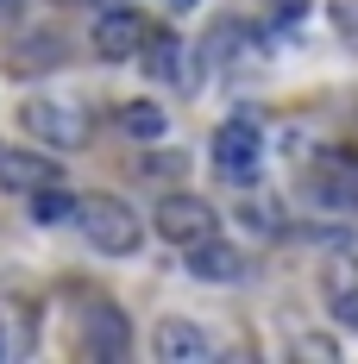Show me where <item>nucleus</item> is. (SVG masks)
Here are the masks:
<instances>
[{"label": "nucleus", "mask_w": 358, "mask_h": 364, "mask_svg": "<svg viewBox=\"0 0 358 364\" xmlns=\"http://www.w3.org/2000/svg\"><path fill=\"white\" fill-rule=\"evenodd\" d=\"M70 220L82 226V239H88L101 257H132L139 239H144L139 214H132L120 195H75V214Z\"/></svg>", "instance_id": "1"}, {"label": "nucleus", "mask_w": 358, "mask_h": 364, "mask_svg": "<svg viewBox=\"0 0 358 364\" xmlns=\"http://www.w3.org/2000/svg\"><path fill=\"white\" fill-rule=\"evenodd\" d=\"M214 170L233 188H251L264 176V132H258V119H226L214 132Z\"/></svg>", "instance_id": "2"}, {"label": "nucleus", "mask_w": 358, "mask_h": 364, "mask_svg": "<svg viewBox=\"0 0 358 364\" xmlns=\"http://www.w3.org/2000/svg\"><path fill=\"white\" fill-rule=\"evenodd\" d=\"M144 13L132 6V0H113V6H95V32H88V44H95V57L101 63H132L144 44Z\"/></svg>", "instance_id": "3"}, {"label": "nucleus", "mask_w": 358, "mask_h": 364, "mask_svg": "<svg viewBox=\"0 0 358 364\" xmlns=\"http://www.w3.org/2000/svg\"><path fill=\"white\" fill-rule=\"evenodd\" d=\"M19 126L32 132L38 145H51V151H82V145H88V119H82V107L51 101V95L26 101V107H19Z\"/></svg>", "instance_id": "4"}, {"label": "nucleus", "mask_w": 358, "mask_h": 364, "mask_svg": "<svg viewBox=\"0 0 358 364\" xmlns=\"http://www.w3.org/2000/svg\"><path fill=\"white\" fill-rule=\"evenodd\" d=\"M157 232L170 239V245H195V239H208V232H220V214L201 201V195H164L157 201Z\"/></svg>", "instance_id": "5"}, {"label": "nucleus", "mask_w": 358, "mask_h": 364, "mask_svg": "<svg viewBox=\"0 0 358 364\" xmlns=\"http://www.w3.org/2000/svg\"><path fill=\"white\" fill-rule=\"evenodd\" d=\"M315 201L327 214H358V151H327L315 164Z\"/></svg>", "instance_id": "6"}, {"label": "nucleus", "mask_w": 358, "mask_h": 364, "mask_svg": "<svg viewBox=\"0 0 358 364\" xmlns=\"http://www.w3.org/2000/svg\"><path fill=\"white\" fill-rule=\"evenodd\" d=\"M189 277L195 283H246V252L226 245L220 232H208V239L189 245Z\"/></svg>", "instance_id": "7"}, {"label": "nucleus", "mask_w": 358, "mask_h": 364, "mask_svg": "<svg viewBox=\"0 0 358 364\" xmlns=\"http://www.w3.org/2000/svg\"><path fill=\"white\" fill-rule=\"evenodd\" d=\"M151 352L164 364H201V358H214V339L195 327V321L170 314V321H157V333H151Z\"/></svg>", "instance_id": "8"}, {"label": "nucleus", "mask_w": 358, "mask_h": 364, "mask_svg": "<svg viewBox=\"0 0 358 364\" xmlns=\"http://www.w3.org/2000/svg\"><path fill=\"white\" fill-rule=\"evenodd\" d=\"M139 70L151 75V82H170V88H182V82H189V50H182V38H177V32H144Z\"/></svg>", "instance_id": "9"}, {"label": "nucleus", "mask_w": 358, "mask_h": 364, "mask_svg": "<svg viewBox=\"0 0 358 364\" xmlns=\"http://www.w3.org/2000/svg\"><path fill=\"white\" fill-rule=\"evenodd\" d=\"M44 182H63V164L38 157V151H0V188L32 195V188H44Z\"/></svg>", "instance_id": "10"}, {"label": "nucleus", "mask_w": 358, "mask_h": 364, "mask_svg": "<svg viewBox=\"0 0 358 364\" xmlns=\"http://www.w3.org/2000/svg\"><path fill=\"white\" fill-rule=\"evenodd\" d=\"M63 57H70V44L57 32H26L6 50V75H44V70H57Z\"/></svg>", "instance_id": "11"}, {"label": "nucleus", "mask_w": 358, "mask_h": 364, "mask_svg": "<svg viewBox=\"0 0 358 364\" xmlns=\"http://www.w3.org/2000/svg\"><path fill=\"white\" fill-rule=\"evenodd\" d=\"M82 346L95 352V358H126V346H132V333H126V314L120 308H88V321H82Z\"/></svg>", "instance_id": "12"}, {"label": "nucleus", "mask_w": 358, "mask_h": 364, "mask_svg": "<svg viewBox=\"0 0 358 364\" xmlns=\"http://www.w3.org/2000/svg\"><path fill=\"white\" fill-rule=\"evenodd\" d=\"M321 289H327V314L339 327H358V257H333Z\"/></svg>", "instance_id": "13"}, {"label": "nucleus", "mask_w": 358, "mask_h": 364, "mask_svg": "<svg viewBox=\"0 0 358 364\" xmlns=\"http://www.w3.org/2000/svg\"><path fill=\"white\" fill-rule=\"evenodd\" d=\"M258 50H264L258 32L239 26V19H226V26L208 32V63H220V70H226V63H233V70H239V63H258Z\"/></svg>", "instance_id": "14"}, {"label": "nucleus", "mask_w": 358, "mask_h": 364, "mask_svg": "<svg viewBox=\"0 0 358 364\" xmlns=\"http://www.w3.org/2000/svg\"><path fill=\"white\" fill-rule=\"evenodd\" d=\"M120 132H126V139H144V145H157V139L170 132V113L157 107V101H126V107H120Z\"/></svg>", "instance_id": "15"}, {"label": "nucleus", "mask_w": 358, "mask_h": 364, "mask_svg": "<svg viewBox=\"0 0 358 364\" xmlns=\"http://www.w3.org/2000/svg\"><path fill=\"white\" fill-rule=\"evenodd\" d=\"M26 201H32V226H63V220L75 214V195L63 188V182H44V188H32Z\"/></svg>", "instance_id": "16"}, {"label": "nucleus", "mask_w": 358, "mask_h": 364, "mask_svg": "<svg viewBox=\"0 0 358 364\" xmlns=\"http://www.w3.org/2000/svg\"><path fill=\"white\" fill-rule=\"evenodd\" d=\"M239 220H246L251 232H283V201H246Z\"/></svg>", "instance_id": "17"}, {"label": "nucleus", "mask_w": 358, "mask_h": 364, "mask_svg": "<svg viewBox=\"0 0 358 364\" xmlns=\"http://www.w3.org/2000/svg\"><path fill=\"white\" fill-rule=\"evenodd\" d=\"M182 151H151V157H139V176H157V182H170V176H182Z\"/></svg>", "instance_id": "18"}, {"label": "nucleus", "mask_w": 358, "mask_h": 364, "mask_svg": "<svg viewBox=\"0 0 358 364\" xmlns=\"http://www.w3.org/2000/svg\"><path fill=\"white\" fill-rule=\"evenodd\" d=\"M327 26L346 44H358V0H327Z\"/></svg>", "instance_id": "19"}, {"label": "nucleus", "mask_w": 358, "mask_h": 364, "mask_svg": "<svg viewBox=\"0 0 358 364\" xmlns=\"http://www.w3.org/2000/svg\"><path fill=\"white\" fill-rule=\"evenodd\" d=\"M19 346H26V339H13V308L0 301V358H13Z\"/></svg>", "instance_id": "20"}, {"label": "nucleus", "mask_w": 358, "mask_h": 364, "mask_svg": "<svg viewBox=\"0 0 358 364\" xmlns=\"http://www.w3.org/2000/svg\"><path fill=\"white\" fill-rule=\"evenodd\" d=\"M315 0H270V13H277V26H295L302 13H308Z\"/></svg>", "instance_id": "21"}, {"label": "nucleus", "mask_w": 358, "mask_h": 364, "mask_svg": "<svg viewBox=\"0 0 358 364\" xmlns=\"http://www.w3.org/2000/svg\"><path fill=\"white\" fill-rule=\"evenodd\" d=\"M13 13H19V0H0V19H13Z\"/></svg>", "instance_id": "22"}, {"label": "nucleus", "mask_w": 358, "mask_h": 364, "mask_svg": "<svg viewBox=\"0 0 358 364\" xmlns=\"http://www.w3.org/2000/svg\"><path fill=\"white\" fill-rule=\"evenodd\" d=\"M88 6H113V0H88Z\"/></svg>", "instance_id": "23"}]
</instances>
